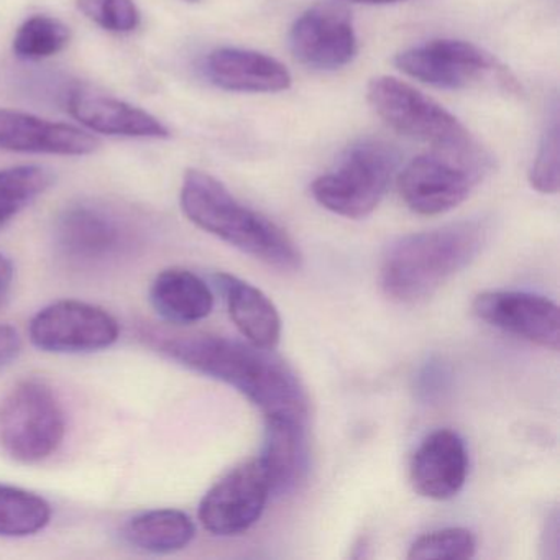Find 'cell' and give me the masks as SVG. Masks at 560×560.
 <instances>
[{
	"label": "cell",
	"mask_w": 560,
	"mask_h": 560,
	"mask_svg": "<svg viewBox=\"0 0 560 560\" xmlns=\"http://www.w3.org/2000/svg\"><path fill=\"white\" fill-rule=\"evenodd\" d=\"M153 349L201 375L237 389L265 418H310V396L300 376L273 350L198 330L149 329Z\"/></svg>",
	"instance_id": "obj_1"
},
{
	"label": "cell",
	"mask_w": 560,
	"mask_h": 560,
	"mask_svg": "<svg viewBox=\"0 0 560 560\" xmlns=\"http://www.w3.org/2000/svg\"><path fill=\"white\" fill-rule=\"evenodd\" d=\"M186 218L208 234L281 271L300 270V248L284 229L238 202L209 173L188 170L179 192Z\"/></svg>",
	"instance_id": "obj_2"
},
{
	"label": "cell",
	"mask_w": 560,
	"mask_h": 560,
	"mask_svg": "<svg viewBox=\"0 0 560 560\" xmlns=\"http://www.w3.org/2000/svg\"><path fill=\"white\" fill-rule=\"evenodd\" d=\"M485 238L487 229L474 221L399 238L383 258V293L399 304L422 303L478 257Z\"/></svg>",
	"instance_id": "obj_3"
},
{
	"label": "cell",
	"mask_w": 560,
	"mask_h": 560,
	"mask_svg": "<svg viewBox=\"0 0 560 560\" xmlns=\"http://www.w3.org/2000/svg\"><path fill=\"white\" fill-rule=\"evenodd\" d=\"M366 97L376 116L401 136L429 143L435 152L485 156L457 117L405 81L373 78Z\"/></svg>",
	"instance_id": "obj_4"
},
{
	"label": "cell",
	"mask_w": 560,
	"mask_h": 560,
	"mask_svg": "<svg viewBox=\"0 0 560 560\" xmlns=\"http://www.w3.org/2000/svg\"><path fill=\"white\" fill-rule=\"evenodd\" d=\"M65 434L63 406L44 380H22L0 402V448L12 460H47L60 447Z\"/></svg>",
	"instance_id": "obj_5"
},
{
	"label": "cell",
	"mask_w": 560,
	"mask_h": 560,
	"mask_svg": "<svg viewBox=\"0 0 560 560\" xmlns=\"http://www.w3.org/2000/svg\"><path fill=\"white\" fill-rule=\"evenodd\" d=\"M398 166V153L388 143L362 142L349 150L337 170L311 185L314 199L327 211L347 219L372 214L385 198Z\"/></svg>",
	"instance_id": "obj_6"
},
{
	"label": "cell",
	"mask_w": 560,
	"mask_h": 560,
	"mask_svg": "<svg viewBox=\"0 0 560 560\" xmlns=\"http://www.w3.org/2000/svg\"><path fill=\"white\" fill-rule=\"evenodd\" d=\"M487 168V156H458L434 150L406 165L398 178L399 196L416 214H444L470 196Z\"/></svg>",
	"instance_id": "obj_7"
},
{
	"label": "cell",
	"mask_w": 560,
	"mask_h": 560,
	"mask_svg": "<svg viewBox=\"0 0 560 560\" xmlns=\"http://www.w3.org/2000/svg\"><path fill=\"white\" fill-rule=\"evenodd\" d=\"M55 241L68 260L106 264L132 250L137 231L129 215L113 206L83 201L65 209L55 225Z\"/></svg>",
	"instance_id": "obj_8"
},
{
	"label": "cell",
	"mask_w": 560,
	"mask_h": 560,
	"mask_svg": "<svg viewBox=\"0 0 560 560\" xmlns=\"http://www.w3.org/2000/svg\"><path fill=\"white\" fill-rule=\"evenodd\" d=\"M270 497L267 468L260 457L252 458L232 468L205 494L199 521L212 536H238L260 520Z\"/></svg>",
	"instance_id": "obj_9"
},
{
	"label": "cell",
	"mask_w": 560,
	"mask_h": 560,
	"mask_svg": "<svg viewBox=\"0 0 560 560\" xmlns=\"http://www.w3.org/2000/svg\"><path fill=\"white\" fill-rule=\"evenodd\" d=\"M116 317L81 301H58L35 314L28 336L37 349L50 353H88L107 349L119 339Z\"/></svg>",
	"instance_id": "obj_10"
},
{
	"label": "cell",
	"mask_w": 560,
	"mask_h": 560,
	"mask_svg": "<svg viewBox=\"0 0 560 560\" xmlns=\"http://www.w3.org/2000/svg\"><path fill=\"white\" fill-rule=\"evenodd\" d=\"M396 68L412 80L441 90H465L497 70L490 54L470 42L431 40L396 55Z\"/></svg>",
	"instance_id": "obj_11"
},
{
	"label": "cell",
	"mask_w": 560,
	"mask_h": 560,
	"mask_svg": "<svg viewBox=\"0 0 560 560\" xmlns=\"http://www.w3.org/2000/svg\"><path fill=\"white\" fill-rule=\"evenodd\" d=\"M475 316L542 349L560 347V311L549 298L524 291H485L471 304Z\"/></svg>",
	"instance_id": "obj_12"
},
{
	"label": "cell",
	"mask_w": 560,
	"mask_h": 560,
	"mask_svg": "<svg viewBox=\"0 0 560 560\" xmlns=\"http://www.w3.org/2000/svg\"><path fill=\"white\" fill-rule=\"evenodd\" d=\"M290 44L294 57L307 68L340 70L357 55L352 18L339 5H314L294 22Z\"/></svg>",
	"instance_id": "obj_13"
},
{
	"label": "cell",
	"mask_w": 560,
	"mask_h": 560,
	"mask_svg": "<svg viewBox=\"0 0 560 560\" xmlns=\"http://www.w3.org/2000/svg\"><path fill=\"white\" fill-rule=\"evenodd\" d=\"M100 147L97 137L70 124L51 122L32 114L0 109V150L86 156Z\"/></svg>",
	"instance_id": "obj_14"
},
{
	"label": "cell",
	"mask_w": 560,
	"mask_h": 560,
	"mask_svg": "<svg viewBox=\"0 0 560 560\" xmlns=\"http://www.w3.org/2000/svg\"><path fill=\"white\" fill-rule=\"evenodd\" d=\"M467 474V448L451 429L431 432L416 448L409 467L415 491L435 501L454 498L464 488Z\"/></svg>",
	"instance_id": "obj_15"
},
{
	"label": "cell",
	"mask_w": 560,
	"mask_h": 560,
	"mask_svg": "<svg viewBox=\"0 0 560 560\" xmlns=\"http://www.w3.org/2000/svg\"><path fill=\"white\" fill-rule=\"evenodd\" d=\"M68 113L91 132L129 139H170L168 127L126 101L78 90L68 96Z\"/></svg>",
	"instance_id": "obj_16"
},
{
	"label": "cell",
	"mask_w": 560,
	"mask_h": 560,
	"mask_svg": "<svg viewBox=\"0 0 560 560\" xmlns=\"http://www.w3.org/2000/svg\"><path fill=\"white\" fill-rule=\"evenodd\" d=\"M212 84L231 93H281L290 90L291 74L284 65L258 51L219 48L206 60Z\"/></svg>",
	"instance_id": "obj_17"
},
{
	"label": "cell",
	"mask_w": 560,
	"mask_h": 560,
	"mask_svg": "<svg viewBox=\"0 0 560 560\" xmlns=\"http://www.w3.org/2000/svg\"><path fill=\"white\" fill-rule=\"evenodd\" d=\"M306 421L294 418H265V445L260 460L267 468L271 494L290 493L306 478L310 444Z\"/></svg>",
	"instance_id": "obj_18"
},
{
	"label": "cell",
	"mask_w": 560,
	"mask_h": 560,
	"mask_svg": "<svg viewBox=\"0 0 560 560\" xmlns=\"http://www.w3.org/2000/svg\"><path fill=\"white\" fill-rule=\"evenodd\" d=\"M228 301L229 314L247 342L275 350L281 339V317L273 301L254 284L229 273L215 275Z\"/></svg>",
	"instance_id": "obj_19"
},
{
	"label": "cell",
	"mask_w": 560,
	"mask_h": 560,
	"mask_svg": "<svg viewBox=\"0 0 560 560\" xmlns=\"http://www.w3.org/2000/svg\"><path fill=\"white\" fill-rule=\"evenodd\" d=\"M156 313L170 324L189 326L206 319L214 310V294L202 278L186 268H166L150 288Z\"/></svg>",
	"instance_id": "obj_20"
},
{
	"label": "cell",
	"mask_w": 560,
	"mask_h": 560,
	"mask_svg": "<svg viewBox=\"0 0 560 560\" xmlns=\"http://www.w3.org/2000/svg\"><path fill=\"white\" fill-rule=\"evenodd\" d=\"M127 542L152 553H172L185 549L195 539L196 526L179 510H152L129 521L124 530Z\"/></svg>",
	"instance_id": "obj_21"
},
{
	"label": "cell",
	"mask_w": 560,
	"mask_h": 560,
	"mask_svg": "<svg viewBox=\"0 0 560 560\" xmlns=\"http://www.w3.org/2000/svg\"><path fill=\"white\" fill-rule=\"evenodd\" d=\"M50 520L51 506L45 498L0 485V536H34L45 529Z\"/></svg>",
	"instance_id": "obj_22"
},
{
	"label": "cell",
	"mask_w": 560,
	"mask_h": 560,
	"mask_svg": "<svg viewBox=\"0 0 560 560\" xmlns=\"http://www.w3.org/2000/svg\"><path fill=\"white\" fill-rule=\"evenodd\" d=\"M54 182V173L40 165L0 170V229L44 195Z\"/></svg>",
	"instance_id": "obj_23"
},
{
	"label": "cell",
	"mask_w": 560,
	"mask_h": 560,
	"mask_svg": "<svg viewBox=\"0 0 560 560\" xmlns=\"http://www.w3.org/2000/svg\"><path fill=\"white\" fill-rule=\"evenodd\" d=\"M70 42L71 31L67 24L48 15H34L19 27L12 50L21 60L38 61L61 54Z\"/></svg>",
	"instance_id": "obj_24"
},
{
	"label": "cell",
	"mask_w": 560,
	"mask_h": 560,
	"mask_svg": "<svg viewBox=\"0 0 560 560\" xmlns=\"http://www.w3.org/2000/svg\"><path fill=\"white\" fill-rule=\"evenodd\" d=\"M477 550L471 530L467 527H445L418 537L409 547L408 559L411 560H465L471 559Z\"/></svg>",
	"instance_id": "obj_25"
},
{
	"label": "cell",
	"mask_w": 560,
	"mask_h": 560,
	"mask_svg": "<svg viewBox=\"0 0 560 560\" xmlns=\"http://www.w3.org/2000/svg\"><path fill=\"white\" fill-rule=\"evenodd\" d=\"M77 8L97 27L113 34H130L142 22L133 0H77Z\"/></svg>",
	"instance_id": "obj_26"
},
{
	"label": "cell",
	"mask_w": 560,
	"mask_h": 560,
	"mask_svg": "<svg viewBox=\"0 0 560 560\" xmlns=\"http://www.w3.org/2000/svg\"><path fill=\"white\" fill-rule=\"evenodd\" d=\"M529 183L536 191L542 195H556L560 188V133L559 124L553 120L552 126L544 133L539 152L534 160L529 172Z\"/></svg>",
	"instance_id": "obj_27"
},
{
	"label": "cell",
	"mask_w": 560,
	"mask_h": 560,
	"mask_svg": "<svg viewBox=\"0 0 560 560\" xmlns=\"http://www.w3.org/2000/svg\"><path fill=\"white\" fill-rule=\"evenodd\" d=\"M21 349L22 340L18 329L8 324H0V369L12 362Z\"/></svg>",
	"instance_id": "obj_28"
},
{
	"label": "cell",
	"mask_w": 560,
	"mask_h": 560,
	"mask_svg": "<svg viewBox=\"0 0 560 560\" xmlns=\"http://www.w3.org/2000/svg\"><path fill=\"white\" fill-rule=\"evenodd\" d=\"M14 280V267L5 255L0 254V301L4 300Z\"/></svg>",
	"instance_id": "obj_29"
},
{
	"label": "cell",
	"mask_w": 560,
	"mask_h": 560,
	"mask_svg": "<svg viewBox=\"0 0 560 560\" xmlns=\"http://www.w3.org/2000/svg\"><path fill=\"white\" fill-rule=\"evenodd\" d=\"M347 2H353V4H366V5H388V4H398V2H406V0H347Z\"/></svg>",
	"instance_id": "obj_30"
},
{
	"label": "cell",
	"mask_w": 560,
	"mask_h": 560,
	"mask_svg": "<svg viewBox=\"0 0 560 560\" xmlns=\"http://www.w3.org/2000/svg\"><path fill=\"white\" fill-rule=\"evenodd\" d=\"M186 2H199V0H186Z\"/></svg>",
	"instance_id": "obj_31"
}]
</instances>
